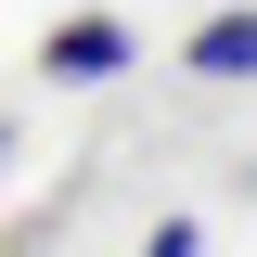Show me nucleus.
<instances>
[{"label": "nucleus", "mask_w": 257, "mask_h": 257, "mask_svg": "<svg viewBox=\"0 0 257 257\" xmlns=\"http://www.w3.org/2000/svg\"><path fill=\"white\" fill-rule=\"evenodd\" d=\"M193 77H257V13H219V26H193Z\"/></svg>", "instance_id": "f03ea898"}, {"label": "nucleus", "mask_w": 257, "mask_h": 257, "mask_svg": "<svg viewBox=\"0 0 257 257\" xmlns=\"http://www.w3.org/2000/svg\"><path fill=\"white\" fill-rule=\"evenodd\" d=\"M0 155H13V128H0Z\"/></svg>", "instance_id": "20e7f679"}, {"label": "nucleus", "mask_w": 257, "mask_h": 257, "mask_svg": "<svg viewBox=\"0 0 257 257\" xmlns=\"http://www.w3.org/2000/svg\"><path fill=\"white\" fill-rule=\"evenodd\" d=\"M142 257H193V219H167V231H155V244H142Z\"/></svg>", "instance_id": "7ed1b4c3"}, {"label": "nucleus", "mask_w": 257, "mask_h": 257, "mask_svg": "<svg viewBox=\"0 0 257 257\" xmlns=\"http://www.w3.org/2000/svg\"><path fill=\"white\" fill-rule=\"evenodd\" d=\"M128 64V26L116 13H77V26H52V77H116Z\"/></svg>", "instance_id": "f257e3e1"}]
</instances>
